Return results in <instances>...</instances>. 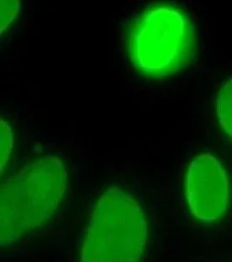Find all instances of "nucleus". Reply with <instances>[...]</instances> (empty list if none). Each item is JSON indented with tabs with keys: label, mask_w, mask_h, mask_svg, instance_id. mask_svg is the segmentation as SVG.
I'll return each instance as SVG.
<instances>
[{
	"label": "nucleus",
	"mask_w": 232,
	"mask_h": 262,
	"mask_svg": "<svg viewBox=\"0 0 232 262\" xmlns=\"http://www.w3.org/2000/svg\"><path fill=\"white\" fill-rule=\"evenodd\" d=\"M147 241V222L139 203L120 189H110L95 208L82 261H138Z\"/></svg>",
	"instance_id": "nucleus-3"
},
{
	"label": "nucleus",
	"mask_w": 232,
	"mask_h": 262,
	"mask_svg": "<svg viewBox=\"0 0 232 262\" xmlns=\"http://www.w3.org/2000/svg\"><path fill=\"white\" fill-rule=\"evenodd\" d=\"M126 49L133 65L145 75H173L184 69L194 56L192 25L176 8H151L130 25Z\"/></svg>",
	"instance_id": "nucleus-2"
},
{
	"label": "nucleus",
	"mask_w": 232,
	"mask_h": 262,
	"mask_svg": "<svg viewBox=\"0 0 232 262\" xmlns=\"http://www.w3.org/2000/svg\"><path fill=\"white\" fill-rule=\"evenodd\" d=\"M1 32L10 26L19 13V3L15 0L1 1Z\"/></svg>",
	"instance_id": "nucleus-7"
},
{
	"label": "nucleus",
	"mask_w": 232,
	"mask_h": 262,
	"mask_svg": "<svg viewBox=\"0 0 232 262\" xmlns=\"http://www.w3.org/2000/svg\"><path fill=\"white\" fill-rule=\"evenodd\" d=\"M187 198L193 214L204 223L218 221L227 211V177L221 164L212 155H199L189 166Z\"/></svg>",
	"instance_id": "nucleus-4"
},
{
	"label": "nucleus",
	"mask_w": 232,
	"mask_h": 262,
	"mask_svg": "<svg viewBox=\"0 0 232 262\" xmlns=\"http://www.w3.org/2000/svg\"><path fill=\"white\" fill-rule=\"evenodd\" d=\"M216 112L220 126L232 138V79L220 89L216 99Z\"/></svg>",
	"instance_id": "nucleus-5"
},
{
	"label": "nucleus",
	"mask_w": 232,
	"mask_h": 262,
	"mask_svg": "<svg viewBox=\"0 0 232 262\" xmlns=\"http://www.w3.org/2000/svg\"><path fill=\"white\" fill-rule=\"evenodd\" d=\"M1 171L7 164L12 149L13 135L11 129L5 122L1 121Z\"/></svg>",
	"instance_id": "nucleus-6"
},
{
	"label": "nucleus",
	"mask_w": 232,
	"mask_h": 262,
	"mask_svg": "<svg viewBox=\"0 0 232 262\" xmlns=\"http://www.w3.org/2000/svg\"><path fill=\"white\" fill-rule=\"evenodd\" d=\"M67 174L58 158L45 156L19 170L1 188L0 238L6 246L50 220L66 191Z\"/></svg>",
	"instance_id": "nucleus-1"
}]
</instances>
